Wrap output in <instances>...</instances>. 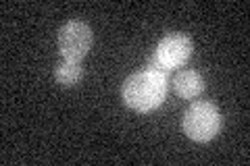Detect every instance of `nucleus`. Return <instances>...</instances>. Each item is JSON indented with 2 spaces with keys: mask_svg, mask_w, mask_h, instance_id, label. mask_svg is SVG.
Masks as SVG:
<instances>
[{
  "mask_svg": "<svg viewBox=\"0 0 250 166\" xmlns=\"http://www.w3.org/2000/svg\"><path fill=\"white\" fill-rule=\"evenodd\" d=\"M123 100L129 108L138 112H150L159 108L167 93V75L152 69H144L134 73L123 83Z\"/></svg>",
  "mask_w": 250,
  "mask_h": 166,
  "instance_id": "obj_1",
  "label": "nucleus"
},
{
  "mask_svg": "<svg viewBox=\"0 0 250 166\" xmlns=\"http://www.w3.org/2000/svg\"><path fill=\"white\" fill-rule=\"evenodd\" d=\"M221 129V114L210 102H196L184 114V131L194 141H210Z\"/></svg>",
  "mask_w": 250,
  "mask_h": 166,
  "instance_id": "obj_2",
  "label": "nucleus"
},
{
  "mask_svg": "<svg viewBox=\"0 0 250 166\" xmlns=\"http://www.w3.org/2000/svg\"><path fill=\"white\" fill-rule=\"evenodd\" d=\"M190 54H192V39L190 37L184 34H169L156 46L154 56L150 60V65H148V69L167 75L169 71L186 65Z\"/></svg>",
  "mask_w": 250,
  "mask_h": 166,
  "instance_id": "obj_3",
  "label": "nucleus"
},
{
  "mask_svg": "<svg viewBox=\"0 0 250 166\" xmlns=\"http://www.w3.org/2000/svg\"><path fill=\"white\" fill-rule=\"evenodd\" d=\"M92 46V29L82 21H69L59 31V50L69 60H82Z\"/></svg>",
  "mask_w": 250,
  "mask_h": 166,
  "instance_id": "obj_4",
  "label": "nucleus"
},
{
  "mask_svg": "<svg viewBox=\"0 0 250 166\" xmlns=\"http://www.w3.org/2000/svg\"><path fill=\"white\" fill-rule=\"evenodd\" d=\"M173 88L177 92L179 98H186V100H192L196 98L198 93L205 90V81H202V77L196 73V71H179L173 79Z\"/></svg>",
  "mask_w": 250,
  "mask_h": 166,
  "instance_id": "obj_5",
  "label": "nucleus"
},
{
  "mask_svg": "<svg viewBox=\"0 0 250 166\" xmlns=\"http://www.w3.org/2000/svg\"><path fill=\"white\" fill-rule=\"evenodd\" d=\"M54 77L61 85L65 88H71V85H77L82 79V65L80 60H69L65 58L62 62H59L57 69H54Z\"/></svg>",
  "mask_w": 250,
  "mask_h": 166,
  "instance_id": "obj_6",
  "label": "nucleus"
}]
</instances>
